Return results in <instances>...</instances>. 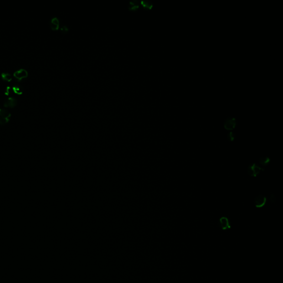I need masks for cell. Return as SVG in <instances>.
<instances>
[{
  "instance_id": "cell-1",
  "label": "cell",
  "mask_w": 283,
  "mask_h": 283,
  "mask_svg": "<svg viewBox=\"0 0 283 283\" xmlns=\"http://www.w3.org/2000/svg\"><path fill=\"white\" fill-rule=\"evenodd\" d=\"M264 169L260 167L256 163H252L248 167V174L252 177L257 176L262 171H264Z\"/></svg>"
},
{
  "instance_id": "cell-2",
  "label": "cell",
  "mask_w": 283,
  "mask_h": 283,
  "mask_svg": "<svg viewBox=\"0 0 283 283\" xmlns=\"http://www.w3.org/2000/svg\"><path fill=\"white\" fill-rule=\"evenodd\" d=\"M11 114L8 111L0 109V125H4L8 123Z\"/></svg>"
},
{
  "instance_id": "cell-3",
  "label": "cell",
  "mask_w": 283,
  "mask_h": 283,
  "mask_svg": "<svg viewBox=\"0 0 283 283\" xmlns=\"http://www.w3.org/2000/svg\"><path fill=\"white\" fill-rule=\"evenodd\" d=\"M13 76L18 82L21 81L23 79L27 78L28 76V71L25 69H20L16 71L13 73Z\"/></svg>"
},
{
  "instance_id": "cell-4",
  "label": "cell",
  "mask_w": 283,
  "mask_h": 283,
  "mask_svg": "<svg viewBox=\"0 0 283 283\" xmlns=\"http://www.w3.org/2000/svg\"><path fill=\"white\" fill-rule=\"evenodd\" d=\"M17 100L12 97H9L3 103V106L6 108L13 109L17 105Z\"/></svg>"
},
{
  "instance_id": "cell-5",
  "label": "cell",
  "mask_w": 283,
  "mask_h": 283,
  "mask_svg": "<svg viewBox=\"0 0 283 283\" xmlns=\"http://www.w3.org/2000/svg\"><path fill=\"white\" fill-rule=\"evenodd\" d=\"M236 124L237 122L234 118H228L225 121L224 127L227 130H232L235 128Z\"/></svg>"
},
{
  "instance_id": "cell-6",
  "label": "cell",
  "mask_w": 283,
  "mask_h": 283,
  "mask_svg": "<svg viewBox=\"0 0 283 283\" xmlns=\"http://www.w3.org/2000/svg\"><path fill=\"white\" fill-rule=\"evenodd\" d=\"M266 202V197L262 195H258L254 200V205L256 207L260 208L264 206Z\"/></svg>"
},
{
  "instance_id": "cell-7",
  "label": "cell",
  "mask_w": 283,
  "mask_h": 283,
  "mask_svg": "<svg viewBox=\"0 0 283 283\" xmlns=\"http://www.w3.org/2000/svg\"><path fill=\"white\" fill-rule=\"evenodd\" d=\"M220 227L223 230H227L231 228V224L228 218L226 217H222L219 220Z\"/></svg>"
},
{
  "instance_id": "cell-8",
  "label": "cell",
  "mask_w": 283,
  "mask_h": 283,
  "mask_svg": "<svg viewBox=\"0 0 283 283\" xmlns=\"http://www.w3.org/2000/svg\"><path fill=\"white\" fill-rule=\"evenodd\" d=\"M60 22L58 18L57 17L52 18L50 21V27L52 31H57L59 28Z\"/></svg>"
},
{
  "instance_id": "cell-9",
  "label": "cell",
  "mask_w": 283,
  "mask_h": 283,
  "mask_svg": "<svg viewBox=\"0 0 283 283\" xmlns=\"http://www.w3.org/2000/svg\"><path fill=\"white\" fill-rule=\"evenodd\" d=\"M139 7V2L137 0H133L129 2V9L131 11H136Z\"/></svg>"
},
{
  "instance_id": "cell-10",
  "label": "cell",
  "mask_w": 283,
  "mask_h": 283,
  "mask_svg": "<svg viewBox=\"0 0 283 283\" xmlns=\"http://www.w3.org/2000/svg\"><path fill=\"white\" fill-rule=\"evenodd\" d=\"M270 159L268 156H263L259 160V163L263 166H266L270 163Z\"/></svg>"
},
{
  "instance_id": "cell-11",
  "label": "cell",
  "mask_w": 283,
  "mask_h": 283,
  "mask_svg": "<svg viewBox=\"0 0 283 283\" xmlns=\"http://www.w3.org/2000/svg\"><path fill=\"white\" fill-rule=\"evenodd\" d=\"M12 90H13L14 93L18 95L23 94V88L22 86L19 85L15 84L14 86H13Z\"/></svg>"
},
{
  "instance_id": "cell-12",
  "label": "cell",
  "mask_w": 283,
  "mask_h": 283,
  "mask_svg": "<svg viewBox=\"0 0 283 283\" xmlns=\"http://www.w3.org/2000/svg\"><path fill=\"white\" fill-rule=\"evenodd\" d=\"M1 79L3 81L9 83L12 80V77L11 75L7 73H2L1 75Z\"/></svg>"
},
{
  "instance_id": "cell-13",
  "label": "cell",
  "mask_w": 283,
  "mask_h": 283,
  "mask_svg": "<svg viewBox=\"0 0 283 283\" xmlns=\"http://www.w3.org/2000/svg\"><path fill=\"white\" fill-rule=\"evenodd\" d=\"M141 3L145 9H151L153 7V3L150 1L142 0L141 1Z\"/></svg>"
},
{
  "instance_id": "cell-14",
  "label": "cell",
  "mask_w": 283,
  "mask_h": 283,
  "mask_svg": "<svg viewBox=\"0 0 283 283\" xmlns=\"http://www.w3.org/2000/svg\"><path fill=\"white\" fill-rule=\"evenodd\" d=\"M235 134L233 133V132H230L228 135H227V139L230 141H233L235 139Z\"/></svg>"
},
{
  "instance_id": "cell-15",
  "label": "cell",
  "mask_w": 283,
  "mask_h": 283,
  "mask_svg": "<svg viewBox=\"0 0 283 283\" xmlns=\"http://www.w3.org/2000/svg\"><path fill=\"white\" fill-rule=\"evenodd\" d=\"M60 31L63 33H66L69 31V28L67 26H62L60 28Z\"/></svg>"
},
{
  "instance_id": "cell-16",
  "label": "cell",
  "mask_w": 283,
  "mask_h": 283,
  "mask_svg": "<svg viewBox=\"0 0 283 283\" xmlns=\"http://www.w3.org/2000/svg\"><path fill=\"white\" fill-rule=\"evenodd\" d=\"M270 200L271 201L272 203L274 204L275 202V201H276V198H275V196L273 194H272L270 195Z\"/></svg>"
},
{
  "instance_id": "cell-17",
  "label": "cell",
  "mask_w": 283,
  "mask_h": 283,
  "mask_svg": "<svg viewBox=\"0 0 283 283\" xmlns=\"http://www.w3.org/2000/svg\"><path fill=\"white\" fill-rule=\"evenodd\" d=\"M10 90H11V87L10 86H7L5 90V94L6 95V96H8L10 94Z\"/></svg>"
}]
</instances>
